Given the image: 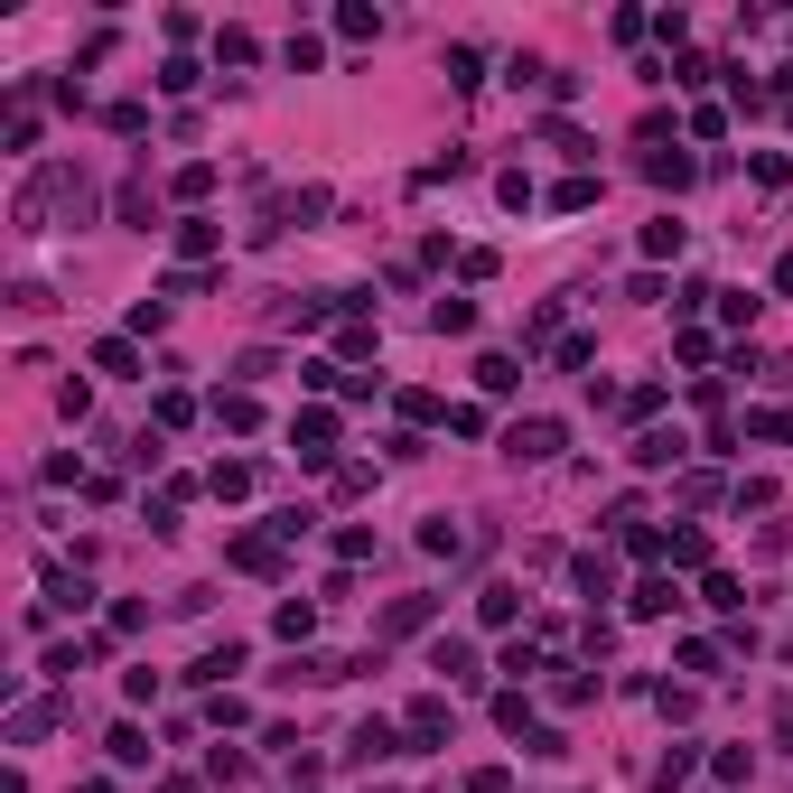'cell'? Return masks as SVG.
<instances>
[{
	"mask_svg": "<svg viewBox=\"0 0 793 793\" xmlns=\"http://www.w3.org/2000/svg\"><path fill=\"white\" fill-rule=\"evenodd\" d=\"M504 458H523V466L560 458V420H513V439H504Z\"/></svg>",
	"mask_w": 793,
	"mask_h": 793,
	"instance_id": "6da1fadb",
	"label": "cell"
},
{
	"mask_svg": "<svg viewBox=\"0 0 793 793\" xmlns=\"http://www.w3.org/2000/svg\"><path fill=\"white\" fill-rule=\"evenodd\" d=\"M383 756H401V728H393V719H364V728L346 738V766H383Z\"/></svg>",
	"mask_w": 793,
	"mask_h": 793,
	"instance_id": "7a4b0ae2",
	"label": "cell"
},
{
	"mask_svg": "<svg viewBox=\"0 0 793 793\" xmlns=\"http://www.w3.org/2000/svg\"><path fill=\"white\" fill-rule=\"evenodd\" d=\"M290 439H299L308 466H327V448H336V411H299V420H290Z\"/></svg>",
	"mask_w": 793,
	"mask_h": 793,
	"instance_id": "3957f363",
	"label": "cell"
},
{
	"mask_svg": "<svg viewBox=\"0 0 793 793\" xmlns=\"http://www.w3.org/2000/svg\"><path fill=\"white\" fill-rule=\"evenodd\" d=\"M401 728H411V746H439L448 738V700H411V719H401Z\"/></svg>",
	"mask_w": 793,
	"mask_h": 793,
	"instance_id": "277c9868",
	"label": "cell"
},
{
	"mask_svg": "<svg viewBox=\"0 0 793 793\" xmlns=\"http://www.w3.org/2000/svg\"><path fill=\"white\" fill-rule=\"evenodd\" d=\"M663 560H673V570H700V560H709V533H700V523H681V533H663Z\"/></svg>",
	"mask_w": 793,
	"mask_h": 793,
	"instance_id": "5b68a950",
	"label": "cell"
},
{
	"mask_svg": "<svg viewBox=\"0 0 793 793\" xmlns=\"http://www.w3.org/2000/svg\"><path fill=\"white\" fill-rule=\"evenodd\" d=\"M233 570H253V579H271V570H280V541L243 533V541H233Z\"/></svg>",
	"mask_w": 793,
	"mask_h": 793,
	"instance_id": "8992f818",
	"label": "cell"
},
{
	"mask_svg": "<svg viewBox=\"0 0 793 793\" xmlns=\"http://www.w3.org/2000/svg\"><path fill=\"white\" fill-rule=\"evenodd\" d=\"M47 728H56V700H20V709H10V738H47Z\"/></svg>",
	"mask_w": 793,
	"mask_h": 793,
	"instance_id": "52a82bcc",
	"label": "cell"
},
{
	"mask_svg": "<svg viewBox=\"0 0 793 793\" xmlns=\"http://www.w3.org/2000/svg\"><path fill=\"white\" fill-rule=\"evenodd\" d=\"M430 663H439L448 681H476V644H458V635H439V644H430Z\"/></svg>",
	"mask_w": 793,
	"mask_h": 793,
	"instance_id": "ba28073f",
	"label": "cell"
},
{
	"mask_svg": "<svg viewBox=\"0 0 793 793\" xmlns=\"http://www.w3.org/2000/svg\"><path fill=\"white\" fill-rule=\"evenodd\" d=\"M215 243H225V225H206V215H187V225H178V253H187V261H206Z\"/></svg>",
	"mask_w": 793,
	"mask_h": 793,
	"instance_id": "9c48e42d",
	"label": "cell"
},
{
	"mask_svg": "<svg viewBox=\"0 0 793 793\" xmlns=\"http://www.w3.org/2000/svg\"><path fill=\"white\" fill-rule=\"evenodd\" d=\"M681 243H691V233H681L673 215H653V225H644V253H653V261H681Z\"/></svg>",
	"mask_w": 793,
	"mask_h": 793,
	"instance_id": "30bf717a",
	"label": "cell"
},
{
	"mask_svg": "<svg viewBox=\"0 0 793 793\" xmlns=\"http://www.w3.org/2000/svg\"><path fill=\"white\" fill-rule=\"evenodd\" d=\"M225 673H243V644H215V653H196V673H187V681H206V691H215Z\"/></svg>",
	"mask_w": 793,
	"mask_h": 793,
	"instance_id": "8fae6325",
	"label": "cell"
},
{
	"mask_svg": "<svg viewBox=\"0 0 793 793\" xmlns=\"http://www.w3.org/2000/svg\"><path fill=\"white\" fill-rule=\"evenodd\" d=\"M626 606H635V616H673V606H681V588H673V579H644Z\"/></svg>",
	"mask_w": 793,
	"mask_h": 793,
	"instance_id": "7c38bea8",
	"label": "cell"
},
{
	"mask_svg": "<svg viewBox=\"0 0 793 793\" xmlns=\"http://www.w3.org/2000/svg\"><path fill=\"white\" fill-rule=\"evenodd\" d=\"M626 458H635V466H673V458H681V439H673V430H644Z\"/></svg>",
	"mask_w": 793,
	"mask_h": 793,
	"instance_id": "4fadbf2b",
	"label": "cell"
},
{
	"mask_svg": "<svg viewBox=\"0 0 793 793\" xmlns=\"http://www.w3.org/2000/svg\"><path fill=\"white\" fill-rule=\"evenodd\" d=\"M150 215H159V196H150V178H131V187H121V225L150 233Z\"/></svg>",
	"mask_w": 793,
	"mask_h": 793,
	"instance_id": "5bb4252c",
	"label": "cell"
},
{
	"mask_svg": "<svg viewBox=\"0 0 793 793\" xmlns=\"http://www.w3.org/2000/svg\"><path fill=\"white\" fill-rule=\"evenodd\" d=\"M523 373H513V355H476V393H513Z\"/></svg>",
	"mask_w": 793,
	"mask_h": 793,
	"instance_id": "9a60e30c",
	"label": "cell"
},
{
	"mask_svg": "<svg viewBox=\"0 0 793 793\" xmlns=\"http://www.w3.org/2000/svg\"><path fill=\"white\" fill-rule=\"evenodd\" d=\"M206 486L225 495V504H243V495H253V466H243V458H225V466H215V476H206Z\"/></svg>",
	"mask_w": 793,
	"mask_h": 793,
	"instance_id": "2e32d148",
	"label": "cell"
},
{
	"mask_svg": "<svg viewBox=\"0 0 793 793\" xmlns=\"http://www.w3.org/2000/svg\"><path fill=\"white\" fill-rule=\"evenodd\" d=\"M551 206H560V215H588V206H598V178H560Z\"/></svg>",
	"mask_w": 793,
	"mask_h": 793,
	"instance_id": "e0dca14e",
	"label": "cell"
},
{
	"mask_svg": "<svg viewBox=\"0 0 793 793\" xmlns=\"http://www.w3.org/2000/svg\"><path fill=\"white\" fill-rule=\"evenodd\" d=\"M411 626H430V598H393L383 606V635H411Z\"/></svg>",
	"mask_w": 793,
	"mask_h": 793,
	"instance_id": "ac0fdd59",
	"label": "cell"
},
{
	"mask_svg": "<svg viewBox=\"0 0 793 793\" xmlns=\"http://www.w3.org/2000/svg\"><path fill=\"white\" fill-rule=\"evenodd\" d=\"M644 178H653V187H691V159H681V150H653Z\"/></svg>",
	"mask_w": 793,
	"mask_h": 793,
	"instance_id": "d6986e66",
	"label": "cell"
},
{
	"mask_svg": "<svg viewBox=\"0 0 793 793\" xmlns=\"http://www.w3.org/2000/svg\"><path fill=\"white\" fill-rule=\"evenodd\" d=\"M215 420H225V430H253L261 401H253V393H215Z\"/></svg>",
	"mask_w": 793,
	"mask_h": 793,
	"instance_id": "ffe728a7",
	"label": "cell"
},
{
	"mask_svg": "<svg viewBox=\"0 0 793 793\" xmlns=\"http://www.w3.org/2000/svg\"><path fill=\"white\" fill-rule=\"evenodd\" d=\"M579 588H588V598H606V588H616V560H606V551H579Z\"/></svg>",
	"mask_w": 793,
	"mask_h": 793,
	"instance_id": "44dd1931",
	"label": "cell"
},
{
	"mask_svg": "<svg viewBox=\"0 0 793 793\" xmlns=\"http://www.w3.org/2000/svg\"><path fill=\"white\" fill-rule=\"evenodd\" d=\"M513 606H523V598H513V588H504V579H495V588H486V598H476V616H486V626H513Z\"/></svg>",
	"mask_w": 793,
	"mask_h": 793,
	"instance_id": "7402d4cb",
	"label": "cell"
},
{
	"mask_svg": "<svg viewBox=\"0 0 793 793\" xmlns=\"http://www.w3.org/2000/svg\"><path fill=\"white\" fill-rule=\"evenodd\" d=\"M430 327H439V336H466V327H476V308H466V299H439V308H430Z\"/></svg>",
	"mask_w": 793,
	"mask_h": 793,
	"instance_id": "603a6c76",
	"label": "cell"
},
{
	"mask_svg": "<svg viewBox=\"0 0 793 793\" xmlns=\"http://www.w3.org/2000/svg\"><path fill=\"white\" fill-rule=\"evenodd\" d=\"M113 766H150V738L140 728H113Z\"/></svg>",
	"mask_w": 793,
	"mask_h": 793,
	"instance_id": "cb8c5ba5",
	"label": "cell"
},
{
	"mask_svg": "<svg viewBox=\"0 0 793 793\" xmlns=\"http://www.w3.org/2000/svg\"><path fill=\"white\" fill-rule=\"evenodd\" d=\"M420 551H439V560H448V551H466V533H458V523H448V513H439V523L420 533Z\"/></svg>",
	"mask_w": 793,
	"mask_h": 793,
	"instance_id": "d4e9b609",
	"label": "cell"
},
{
	"mask_svg": "<svg viewBox=\"0 0 793 793\" xmlns=\"http://www.w3.org/2000/svg\"><path fill=\"white\" fill-rule=\"evenodd\" d=\"M756 439H793V411H756Z\"/></svg>",
	"mask_w": 793,
	"mask_h": 793,
	"instance_id": "484cf974",
	"label": "cell"
},
{
	"mask_svg": "<svg viewBox=\"0 0 793 793\" xmlns=\"http://www.w3.org/2000/svg\"><path fill=\"white\" fill-rule=\"evenodd\" d=\"M775 290H793V253H784V261H775Z\"/></svg>",
	"mask_w": 793,
	"mask_h": 793,
	"instance_id": "4316f807",
	"label": "cell"
},
{
	"mask_svg": "<svg viewBox=\"0 0 793 793\" xmlns=\"http://www.w3.org/2000/svg\"><path fill=\"white\" fill-rule=\"evenodd\" d=\"M159 793H196V784H187V775H168V784H159Z\"/></svg>",
	"mask_w": 793,
	"mask_h": 793,
	"instance_id": "83f0119b",
	"label": "cell"
},
{
	"mask_svg": "<svg viewBox=\"0 0 793 793\" xmlns=\"http://www.w3.org/2000/svg\"><path fill=\"white\" fill-rule=\"evenodd\" d=\"M75 793H113V784H75Z\"/></svg>",
	"mask_w": 793,
	"mask_h": 793,
	"instance_id": "f1b7e54d",
	"label": "cell"
},
{
	"mask_svg": "<svg viewBox=\"0 0 793 793\" xmlns=\"http://www.w3.org/2000/svg\"><path fill=\"white\" fill-rule=\"evenodd\" d=\"M373 793H383V784H373Z\"/></svg>",
	"mask_w": 793,
	"mask_h": 793,
	"instance_id": "f546056e",
	"label": "cell"
}]
</instances>
